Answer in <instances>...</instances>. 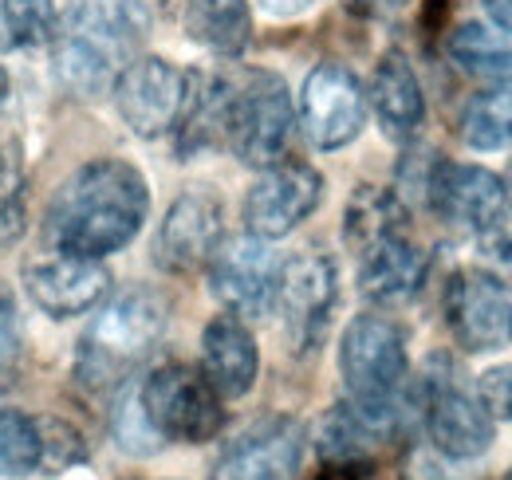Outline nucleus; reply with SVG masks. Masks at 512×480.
<instances>
[{
  "label": "nucleus",
  "mask_w": 512,
  "mask_h": 480,
  "mask_svg": "<svg viewBox=\"0 0 512 480\" xmlns=\"http://www.w3.org/2000/svg\"><path fill=\"white\" fill-rule=\"evenodd\" d=\"M150 213V185L138 166L123 158L83 162L75 174L60 181L44 213V244L107 260L123 252L142 233Z\"/></svg>",
  "instance_id": "obj_1"
},
{
  "label": "nucleus",
  "mask_w": 512,
  "mask_h": 480,
  "mask_svg": "<svg viewBox=\"0 0 512 480\" xmlns=\"http://www.w3.org/2000/svg\"><path fill=\"white\" fill-rule=\"evenodd\" d=\"M343 240L355 256L359 292L371 303L398 307L422 292L430 256L410 233V209L394 189L359 185L347 201Z\"/></svg>",
  "instance_id": "obj_2"
},
{
  "label": "nucleus",
  "mask_w": 512,
  "mask_h": 480,
  "mask_svg": "<svg viewBox=\"0 0 512 480\" xmlns=\"http://www.w3.org/2000/svg\"><path fill=\"white\" fill-rule=\"evenodd\" d=\"M150 12L142 0H71L52 40L56 75L71 95L103 99L142 56Z\"/></svg>",
  "instance_id": "obj_3"
},
{
  "label": "nucleus",
  "mask_w": 512,
  "mask_h": 480,
  "mask_svg": "<svg viewBox=\"0 0 512 480\" xmlns=\"http://www.w3.org/2000/svg\"><path fill=\"white\" fill-rule=\"evenodd\" d=\"M170 323V307L150 288H130L103 303L75 347V382L107 394L123 390L142 359L162 343Z\"/></svg>",
  "instance_id": "obj_4"
},
{
  "label": "nucleus",
  "mask_w": 512,
  "mask_h": 480,
  "mask_svg": "<svg viewBox=\"0 0 512 480\" xmlns=\"http://www.w3.org/2000/svg\"><path fill=\"white\" fill-rule=\"evenodd\" d=\"M339 374L347 386V402L394 429L410 378L406 331L379 311L355 315L339 339Z\"/></svg>",
  "instance_id": "obj_5"
},
{
  "label": "nucleus",
  "mask_w": 512,
  "mask_h": 480,
  "mask_svg": "<svg viewBox=\"0 0 512 480\" xmlns=\"http://www.w3.org/2000/svg\"><path fill=\"white\" fill-rule=\"evenodd\" d=\"M296 107L288 83L272 71L225 75V107H221V146L233 150L237 162L268 170L284 162L292 142Z\"/></svg>",
  "instance_id": "obj_6"
},
{
  "label": "nucleus",
  "mask_w": 512,
  "mask_h": 480,
  "mask_svg": "<svg viewBox=\"0 0 512 480\" xmlns=\"http://www.w3.org/2000/svg\"><path fill=\"white\" fill-rule=\"evenodd\" d=\"M138 402L162 441L205 445L225 425V410H221L225 398L209 386V378L197 366H186V362L154 366L138 382Z\"/></svg>",
  "instance_id": "obj_7"
},
{
  "label": "nucleus",
  "mask_w": 512,
  "mask_h": 480,
  "mask_svg": "<svg viewBox=\"0 0 512 480\" xmlns=\"http://www.w3.org/2000/svg\"><path fill=\"white\" fill-rule=\"evenodd\" d=\"M335 303H339V268L327 252L308 248V252L280 260L272 311L280 315L284 339L296 355H308V351L323 347Z\"/></svg>",
  "instance_id": "obj_8"
},
{
  "label": "nucleus",
  "mask_w": 512,
  "mask_h": 480,
  "mask_svg": "<svg viewBox=\"0 0 512 480\" xmlns=\"http://www.w3.org/2000/svg\"><path fill=\"white\" fill-rule=\"evenodd\" d=\"M422 193L438 221L477 237H493L509 217V185L477 162L434 158L422 178Z\"/></svg>",
  "instance_id": "obj_9"
},
{
  "label": "nucleus",
  "mask_w": 512,
  "mask_h": 480,
  "mask_svg": "<svg viewBox=\"0 0 512 480\" xmlns=\"http://www.w3.org/2000/svg\"><path fill=\"white\" fill-rule=\"evenodd\" d=\"M422 421H426L430 445L449 461H473L489 453L497 437L493 414L485 410V402L469 386H461L457 374L442 359L430 362L422 378Z\"/></svg>",
  "instance_id": "obj_10"
},
{
  "label": "nucleus",
  "mask_w": 512,
  "mask_h": 480,
  "mask_svg": "<svg viewBox=\"0 0 512 480\" xmlns=\"http://www.w3.org/2000/svg\"><path fill=\"white\" fill-rule=\"evenodd\" d=\"M20 284H24L28 300L40 311H48L52 319H79L111 296L115 280H111V268L103 260L44 248V252L24 260Z\"/></svg>",
  "instance_id": "obj_11"
},
{
  "label": "nucleus",
  "mask_w": 512,
  "mask_h": 480,
  "mask_svg": "<svg viewBox=\"0 0 512 480\" xmlns=\"http://www.w3.org/2000/svg\"><path fill=\"white\" fill-rule=\"evenodd\" d=\"M209 272V292L229 315L237 319H264L272 315L276 303V276H280V260L268 248V240L253 237H225L217 244V252L205 264Z\"/></svg>",
  "instance_id": "obj_12"
},
{
  "label": "nucleus",
  "mask_w": 512,
  "mask_h": 480,
  "mask_svg": "<svg viewBox=\"0 0 512 480\" xmlns=\"http://www.w3.org/2000/svg\"><path fill=\"white\" fill-rule=\"evenodd\" d=\"M367 87L343 63H320L300 87V126L316 150H343L367 126Z\"/></svg>",
  "instance_id": "obj_13"
},
{
  "label": "nucleus",
  "mask_w": 512,
  "mask_h": 480,
  "mask_svg": "<svg viewBox=\"0 0 512 480\" xmlns=\"http://www.w3.org/2000/svg\"><path fill=\"white\" fill-rule=\"evenodd\" d=\"M115 107L138 138H162L178 130L186 99H190V71L174 67L162 56H138L111 87Z\"/></svg>",
  "instance_id": "obj_14"
},
{
  "label": "nucleus",
  "mask_w": 512,
  "mask_h": 480,
  "mask_svg": "<svg viewBox=\"0 0 512 480\" xmlns=\"http://www.w3.org/2000/svg\"><path fill=\"white\" fill-rule=\"evenodd\" d=\"M308 453V429L288 414H272L249 425L221 449L209 480H300Z\"/></svg>",
  "instance_id": "obj_15"
},
{
  "label": "nucleus",
  "mask_w": 512,
  "mask_h": 480,
  "mask_svg": "<svg viewBox=\"0 0 512 480\" xmlns=\"http://www.w3.org/2000/svg\"><path fill=\"white\" fill-rule=\"evenodd\" d=\"M225 240V205L209 185H193L166 209L158 237H154V264L170 276H193L209 264L217 244Z\"/></svg>",
  "instance_id": "obj_16"
},
{
  "label": "nucleus",
  "mask_w": 512,
  "mask_h": 480,
  "mask_svg": "<svg viewBox=\"0 0 512 480\" xmlns=\"http://www.w3.org/2000/svg\"><path fill=\"white\" fill-rule=\"evenodd\" d=\"M442 307H446V323L457 347L469 355L497 351L509 339V288H505V280H497L485 268H457L449 276Z\"/></svg>",
  "instance_id": "obj_17"
},
{
  "label": "nucleus",
  "mask_w": 512,
  "mask_h": 480,
  "mask_svg": "<svg viewBox=\"0 0 512 480\" xmlns=\"http://www.w3.org/2000/svg\"><path fill=\"white\" fill-rule=\"evenodd\" d=\"M323 201V178L308 162H276L245 193V229L260 240L296 233Z\"/></svg>",
  "instance_id": "obj_18"
},
{
  "label": "nucleus",
  "mask_w": 512,
  "mask_h": 480,
  "mask_svg": "<svg viewBox=\"0 0 512 480\" xmlns=\"http://www.w3.org/2000/svg\"><path fill=\"white\" fill-rule=\"evenodd\" d=\"M201 374L221 398H245L260 374V351L245 319L237 315H213L201 331Z\"/></svg>",
  "instance_id": "obj_19"
},
{
  "label": "nucleus",
  "mask_w": 512,
  "mask_h": 480,
  "mask_svg": "<svg viewBox=\"0 0 512 480\" xmlns=\"http://www.w3.org/2000/svg\"><path fill=\"white\" fill-rule=\"evenodd\" d=\"M367 107L383 126L390 142H410L426 122V95L414 75L410 60L394 48L375 63V75L367 83Z\"/></svg>",
  "instance_id": "obj_20"
},
{
  "label": "nucleus",
  "mask_w": 512,
  "mask_h": 480,
  "mask_svg": "<svg viewBox=\"0 0 512 480\" xmlns=\"http://www.w3.org/2000/svg\"><path fill=\"white\" fill-rule=\"evenodd\" d=\"M394 429L383 421L367 418L363 410H355L347 398L339 406L327 410V418L320 421V457L323 465H335V469H359V465H371L375 449L383 445Z\"/></svg>",
  "instance_id": "obj_21"
},
{
  "label": "nucleus",
  "mask_w": 512,
  "mask_h": 480,
  "mask_svg": "<svg viewBox=\"0 0 512 480\" xmlns=\"http://www.w3.org/2000/svg\"><path fill=\"white\" fill-rule=\"evenodd\" d=\"M186 32L217 56H241L253 40L249 0H186Z\"/></svg>",
  "instance_id": "obj_22"
},
{
  "label": "nucleus",
  "mask_w": 512,
  "mask_h": 480,
  "mask_svg": "<svg viewBox=\"0 0 512 480\" xmlns=\"http://www.w3.org/2000/svg\"><path fill=\"white\" fill-rule=\"evenodd\" d=\"M461 138L473 150H509L512 146V75L497 79L465 103Z\"/></svg>",
  "instance_id": "obj_23"
},
{
  "label": "nucleus",
  "mask_w": 512,
  "mask_h": 480,
  "mask_svg": "<svg viewBox=\"0 0 512 480\" xmlns=\"http://www.w3.org/2000/svg\"><path fill=\"white\" fill-rule=\"evenodd\" d=\"M449 56L469 75L505 79V75H512V36L469 20V24H457L449 32Z\"/></svg>",
  "instance_id": "obj_24"
},
{
  "label": "nucleus",
  "mask_w": 512,
  "mask_h": 480,
  "mask_svg": "<svg viewBox=\"0 0 512 480\" xmlns=\"http://www.w3.org/2000/svg\"><path fill=\"white\" fill-rule=\"evenodd\" d=\"M28 229V174L16 138H0V252Z\"/></svg>",
  "instance_id": "obj_25"
},
{
  "label": "nucleus",
  "mask_w": 512,
  "mask_h": 480,
  "mask_svg": "<svg viewBox=\"0 0 512 480\" xmlns=\"http://www.w3.org/2000/svg\"><path fill=\"white\" fill-rule=\"evenodd\" d=\"M0 32L8 48H52L60 8L56 0H0Z\"/></svg>",
  "instance_id": "obj_26"
},
{
  "label": "nucleus",
  "mask_w": 512,
  "mask_h": 480,
  "mask_svg": "<svg viewBox=\"0 0 512 480\" xmlns=\"http://www.w3.org/2000/svg\"><path fill=\"white\" fill-rule=\"evenodd\" d=\"M40 473V429L36 418L12 406H0V477Z\"/></svg>",
  "instance_id": "obj_27"
},
{
  "label": "nucleus",
  "mask_w": 512,
  "mask_h": 480,
  "mask_svg": "<svg viewBox=\"0 0 512 480\" xmlns=\"http://www.w3.org/2000/svg\"><path fill=\"white\" fill-rule=\"evenodd\" d=\"M111 437H115V445L123 453H130V457H154L166 445L154 433V425H150L142 402H138V386H123V394H119V402L111 410Z\"/></svg>",
  "instance_id": "obj_28"
},
{
  "label": "nucleus",
  "mask_w": 512,
  "mask_h": 480,
  "mask_svg": "<svg viewBox=\"0 0 512 480\" xmlns=\"http://www.w3.org/2000/svg\"><path fill=\"white\" fill-rule=\"evenodd\" d=\"M40 429V469L44 473H64L87 461V441L83 433L64 418H36Z\"/></svg>",
  "instance_id": "obj_29"
},
{
  "label": "nucleus",
  "mask_w": 512,
  "mask_h": 480,
  "mask_svg": "<svg viewBox=\"0 0 512 480\" xmlns=\"http://www.w3.org/2000/svg\"><path fill=\"white\" fill-rule=\"evenodd\" d=\"M24 351L20 339V311H16V296L8 292V284H0V374H12Z\"/></svg>",
  "instance_id": "obj_30"
},
{
  "label": "nucleus",
  "mask_w": 512,
  "mask_h": 480,
  "mask_svg": "<svg viewBox=\"0 0 512 480\" xmlns=\"http://www.w3.org/2000/svg\"><path fill=\"white\" fill-rule=\"evenodd\" d=\"M477 398L485 402V410L493 414V421H509L512 425V362L505 366H493L481 374V386H477Z\"/></svg>",
  "instance_id": "obj_31"
},
{
  "label": "nucleus",
  "mask_w": 512,
  "mask_h": 480,
  "mask_svg": "<svg viewBox=\"0 0 512 480\" xmlns=\"http://www.w3.org/2000/svg\"><path fill=\"white\" fill-rule=\"evenodd\" d=\"M260 4H264V12H268V16H276V20H292V16L312 12L320 0H260Z\"/></svg>",
  "instance_id": "obj_32"
},
{
  "label": "nucleus",
  "mask_w": 512,
  "mask_h": 480,
  "mask_svg": "<svg viewBox=\"0 0 512 480\" xmlns=\"http://www.w3.org/2000/svg\"><path fill=\"white\" fill-rule=\"evenodd\" d=\"M402 4H406V0H347V8H351V12H359V16H371V20L394 16Z\"/></svg>",
  "instance_id": "obj_33"
},
{
  "label": "nucleus",
  "mask_w": 512,
  "mask_h": 480,
  "mask_svg": "<svg viewBox=\"0 0 512 480\" xmlns=\"http://www.w3.org/2000/svg\"><path fill=\"white\" fill-rule=\"evenodd\" d=\"M485 8H489V16H493V24L512 36V0H485Z\"/></svg>",
  "instance_id": "obj_34"
},
{
  "label": "nucleus",
  "mask_w": 512,
  "mask_h": 480,
  "mask_svg": "<svg viewBox=\"0 0 512 480\" xmlns=\"http://www.w3.org/2000/svg\"><path fill=\"white\" fill-rule=\"evenodd\" d=\"M4 95H8V71L0 67V103H4Z\"/></svg>",
  "instance_id": "obj_35"
},
{
  "label": "nucleus",
  "mask_w": 512,
  "mask_h": 480,
  "mask_svg": "<svg viewBox=\"0 0 512 480\" xmlns=\"http://www.w3.org/2000/svg\"><path fill=\"white\" fill-rule=\"evenodd\" d=\"M509 339H512V323H509Z\"/></svg>",
  "instance_id": "obj_36"
},
{
  "label": "nucleus",
  "mask_w": 512,
  "mask_h": 480,
  "mask_svg": "<svg viewBox=\"0 0 512 480\" xmlns=\"http://www.w3.org/2000/svg\"><path fill=\"white\" fill-rule=\"evenodd\" d=\"M509 480H512V469H509Z\"/></svg>",
  "instance_id": "obj_37"
}]
</instances>
